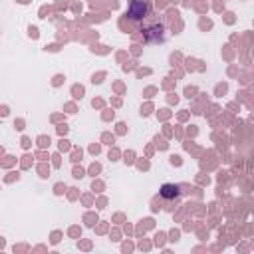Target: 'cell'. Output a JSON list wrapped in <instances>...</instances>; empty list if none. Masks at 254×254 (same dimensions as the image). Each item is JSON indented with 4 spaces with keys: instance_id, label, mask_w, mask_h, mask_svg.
Segmentation results:
<instances>
[{
    "instance_id": "cell-1",
    "label": "cell",
    "mask_w": 254,
    "mask_h": 254,
    "mask_svg": "<svg viewBox=\"0 0 254 254\" xmlns=\"http://www.w3.org/2000/svg\"><path fill=\"white\" fill-rule=\"evenodd\" d=\"M149 12V4L145 0H131L127 6V16L131 20H143Z\"/></svg>"
},
{
    "instance_id": "cell-2",
    "label": "cell",
    "mask_w": 254,
    "mask_h": 254,
    "mask_svg": "<svg viewBox=\"0 0 254 254\" xmlns=\"http://www.w3.org/2000/svg\"><path fill=\"white\" fill-rule=\"evenodd\" d=\"M159 194H161L165 200H175V198L181 196V189H179L177 185H163L161 190H159Z\"/></svg>"
}]
</instances>
